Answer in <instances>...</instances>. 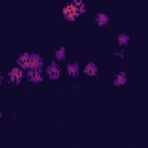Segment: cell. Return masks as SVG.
Returning <instances> with one entry per match:
<instances>
[{
  "instance_id": "6da1fadb",
  "label": "cell",
  "mask_w": 148,
  "mask_h": 148,
  "mask_svg": "<svg viewBox=\"0 0 148 148\" xmlns=\"http://www.w3.org/2000/svg\"><path fill=\"white\" fill-rule=\"evenodd\" d=\"M79 15H80V14H79V12H77V8L73 5V2L67 3V5L62 8V16H64L65 20H67V21H74Z\"/></svg>"
},
{
  "instance_id": "7a4b0ae2",
  "label": "cell",
  "mask_w": 148,
  "mask_h": 148,
  "mask_svg": "<svg viewBox=\"0 0 148 148\" xmlns=\"http://www.w3.org/2000/svg\"><path fill=\"white\" fill-rule=\"evenodd\" d=\"M45 72H46V74H47L50 80H58L60 77V74H61V69H60V67L58 66V64L54 60H52L50 62V65L46 66Z\"/></svg>"
},
{
  "instance_id": "3957f363",
  "label": "cell",
  "mask_w": 148,
  "mask_h": 148,
  "mask_svg": "<svg viewBox=\"0 0 148 148\" xmlns=\"http://www.w3.org/2000/svg\"><path fill=\"white\" fill-rule=\"evenodd\" d=\"M44 66V61L43 58L37 54V53H30V58H29V67L28 69H37V71H42Z\"/></svg>"
},
{
  "instance_id": "277c9868",
  "label": "cell",
  "mask_w": 148,
  "mask_h": 148,
  "mask_svg": "<svg viewBox=\"0 0 148 148\" xmlns=\"http://www.w3.org/2000/svg\"><path fill=\"white\" fill-rule=\"evenodd\" d=\"M23 76H24L23 69L20 68L18 66H17V67H13V68L8 72V79H9V81H10L12 83H14V84H18V83L22 81Z\"/></svg>"
},
{
  "instance_id": "5b68a950",
  "label": "cell",
  "mask_w": 148,
  "mask_h": 148,
  "mask_svg": "<svg viewBox=\"0 0 148 148\" xmlns=\"http://www.w3.org/2000/svg\"><path fill=\"white\" fill-rule=\"evenodd\" d=\"M27 77L29 81L34 83H38L43 81L42 71H37V69H27Z\"/></svg>"
},
{
  "instance_id": "8992f818",
  "label": "cell",
  "mask_w": 148,
  "mask_h": 148,
  "mask_svg": "<svg viewBox=\"0 0 148 148\" xmlns=\"http://www.w3.org/2000/svg\"><path fill=\"white\" fill-rule=\"evenodd\" d=\"M29 58H30V53L24 52V53L18 56V58L16 59V64L18 65L20 68L28 69V67H29Z\"/></svg>"
},
{
  "instance_id": "52a82bcc",
  "label": "cell",
  "mask_w": 148,
  "mask_h": 148,
  "mask_svg": "<svg viewBox=\"0 0 148 148\" xmlns=\"http://www.w3.org/2000/svg\"><path fill=\"white\" fill-rule=\"evenodd\" d=\"M126 82H127V75H126L125 72H118V73L114 74L113 84L116 87H123Z\"/></svg>"
},
{
  "instance_id": "ba28073f",
  "label": "cell",
  "mask_w": 148,
  "mask_h": 148,
  "mask_svg": "<svg viewBox=\"0 0 148 148\" xmlns=\"http://www.w3.org/2000/svg\"><path fill=\"white\" fill-rule=\"evenodd\" d=\"M84 74L88 75V76H96L97 73H98V67L95 62L92 61H89L86 66H84V69H83Z\"/></svg>"
},
{
  "instance_id": "9c48e42d",
  "label": "cell",
  "mask_w": 148,
  "mask_h": 148,
  "mask_svg": "<svg viewBox=\"0 0 148 148\" xmlns=\"http://www.w3.org/2000/svg\"><path fill=\"white\" fill-rule=\"evenodd\" d=\"M66 72H67V74L69 76L76 77L79 75V73H80V66H79V64L77 62H71V64H68L66 66Z\"/></svg>"
},
{
  "instance_id": "30bf717a",
  "label": "cell",
  "mask_w": 148,
  "mask_h": 148,
  "mask_svg": "<svg viewBox=\"0 0 148 148\" xmlns=\"http://www.w3.org/2000/svg\"><path fill=\"white\" fill-rule=\"evenodd\" d=\"M109 21H110L109 16L105 13H102V12L97 13L96 16H95V22L97 23L98 27H104V25L109 24Z\"/></svg>"
},
{
  "instance_id": "8fae6325",
  "label": "cell",
  "mask_w": 148,
  "mask_h": 148,
  "mask_svg": "<svg viewBox=\"0 0 148 148\" xmlns=\"http://www.w3.org/2000/svg\"><path fill=\"white\" fill-rule=\"evenodd\" d=\"M54 58L57 61H64L66 59V47L61 46L60 49H58L54 53Z\"/></svg>"
},
{
  "instance_id": "7c38bea8",
  "label": "cell",
  "mask_w": 148,
  "mask_h": 148,
  "mask_svg": "<svg viewBox=\"0 0 148 148\" xmlns=\"http://www.w3.org/2000/svg\"><path fill=\"white\" fill-rule=\"evenodd\" d=\"M128 40H130V36L125 32H120L117 37V42L120 46H126L128 44Z\"/></svg>"
},
{
  "instance_id": "4fadbf2b",
  "label": "cell",
  "mask_w": 148,
  "mask_h": 148,
  "mask_svg": "<svg viewBox=\"0 0 148 148\" xmlns=\"http://www.w3.org/2000/svg\"><path fill=\"white\" fill-rule=\"evenodd\" d=\"M113 54H114V56H117V57H119V58H121V59H123V58H124V57H125V56H124V49H121V50H120V51H116V52H114V53H113Z\"/></svg>"
},
{
  "instance_id": "5bb4252c",
  "label": "cell",
  "mask_w": 148,
  "mask_h": 148,
  "mask_svg": "<svg viewBox=\"0 0 148 148\" xmlns=\"http://www.w3.org/2000/svg\"><path fill=\"white\" fill-rule=\"evenodd\" d=\"M1 81H2V75H1V71H0V84H1Z\"/></svg>"
},
{
  "instance_id": "9a60e30c",
  "label": "cell",
  "mask_w": 148,
  "mask_h": 148,
  "mask_svg": "<svg viewBox=\"0 0 148 148\" xmlns=\"http://www.w3.org/2000/svg\"><path fill=\"white\" fill-rule=\"evenodd\" d=\"M0 118H1V112H0Z\"/></svg>"
}]
</instances>
